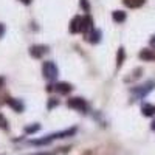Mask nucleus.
Masks as SVG:
<instances>
[{
    "mask_svg": "<svg viewBox=\"0 0 155 155\" xmlns=\"http://www.w3.org/2000/svg\"><path fill=\"white\" fill-rule=\"evenodd\" d=\"M124 62V48L118 50V56H116V67H121Z\"/></svg>",
    "mask_w": 155,
    "mask_h": 155,
    "instance_id": "14",
    "label": "nucleus"
},
{
    "mask_svg": "<svg viewBox=\"0 0 155 155\" xmlns=\"http://www.w3.org/2000/svg\"><path fill=\"white\" fill-rule=\"evenodd\" d=\"M39 129H41V126H39V124H34V126H30V127H27L25 130H27V134H33V132H37Z\"/></svg>",
    "mask_w": 155,
    "mask_h": 155,
    "instance_id": "16",
    "label": "nucleus"
},
{
    "mask_svg": "<svg viewBox=\"0 0 155 155\" xmlns=\"http://www.w3.org/2000/svg\"><path fill=\"white\" fill-rule=\"evenodd\" d=\"M47 45H33L30 48V54L34 58V59H41L45 53H47Z\"/></svg>",
    "mask_w": 155,
    "mask_h": 155,
    "instance_id": "4",
    "label": "nucleus"
},
{
    "mask_svg": "<svg viewBox=\"0 0 155 155\" xmlns=\"http://www.w3.org/2000/svg\"><path fill=\"white\" fill-rule=\"evenodd\" d=\"M87 155H90V153H87Z\"/></svg>",
    "mask_w": 155,
    "mask_h": 155,
    "instance_id": "23",
    "label": "nucleus"
},
{
    "mask_svg": "<svg viewBox=\"0 0 155 155\" xmlns=\"http://www.w3.org/2000/svg\"><path fill=\"white\" fill-rule=\"evenodd\" d=\"M54 87V90L58 93H62V95H67V93H70L71 92V85L68 84V82H58L56 85H53Z\"/></svg>",
    "mask_w": 155,
    "mask_h": 155,
    "instance_id": "7",
    "label": "nucleus"
},
{
    "mask_svg": "<svg viewBox=\"0 0 155 155\" xmlns=\"http://www.w3.org/2000/svg\"><path fill=\"white\" fill-rule=\"evenodd\" d=\"M153 85H155V81H150V82H146V84H143V85H140L138 88L134 90V92L138 95V98H143L146 93H149L150 90L153 88Z\"/></svg>",
    "mask_w": 155,
    "mask_h": 155,
    "instance_id": "5",
    "label": "nucleus"
},
{
    "mask_svg": "<svg viewBox=\"0 0 155 155\" xmlns=\"http://www.w3.org/2000/svg\"><path fill=\"white\" fill-rule=\"evenodd\" d=\"M42 73L45 76V79L48 81H54L56 78H58V67H56V64L54 62H51V61H47L44 64V67H42Z\"/></svg>",
    "mask_w": 155,
    "mask_h": 155,
    "instance_id": "2",
    "label": "nucleus"
},
{
    "mask_svg": "<svg viewBox=\"0 0 155 155\" xmlns=\"http://www.w3.org/2000/svg\"><path fill=\"white\" fill-rule=\"evenodd\" d=\"M79 31H82V17L76 16V17H73V20L70 22V33L76 34V33H79Z\"/></svg>",
    "mask_w": 155,
    "mask_h": 155,
    "instance_id": "6",
    "label": "nucleus"
},
{
    "mask_svg": "<svg viewBox=\"0 0 155 155\" xmlns=\"http://www.w3.org/2000/svg\"><path fill=\"white\" fill-rule=\"evenodd\" d=\"M141 112H143L144 116H153L155 115V106L153 104H143Z\"/></svg>",
    "mask_w": 155,
    "mask_h": 155,
    "instance_id": "9",
    "label": "nucleus"
},
{
    "mask_svg": "<svg viewBox=\"0 0 155 155\" xmlns=\"http://www.w3.org/2000/svg\"><path fill=\"white\" fill-rule=\"evenodd\" d=\"M68 107H71L78 112H85L87 110V102L82 98H71V99H68Z\"/></svg>",
    "mask_w": 155,
    "mask_h": 155,
    "instance_id": "3",
    "label": "nucleus"
},
{
    "mask_svg": "<svg viewBox=\"0 0 155 155\" xmlns=\"http://www.w3.org/2000/svg\"><path fill=\"white\" fill-rule=\"evenodd\" d=\"M112 17H113V20H115V22L121 23V22H124V20H126V12H124V11H113Z\"/></svg>",
    "mask_w": 155,
    "mask_h": 155,
    "instance_id": "12",
    "label": "nucleus"
},
{
    "mask_svg": "<svg viewBox=\"0 0 155 155\" xmlns=\"http://www.w3.org/2000/svg\"><path fill=\"white\" fill-rule=\"evenodd\" d=\"M88 37H90L88 41L92 42V44H98V42L101 41V31H99V30H93L92 33L88 34Z\"/></svg>",
    "mask_w": 155,
    "mask_h": 155,
    "instance_id": "11",
    "label": "nucleus"
},
{
    "mask_svg": "<svg viewBox=\"0 0 155 155\" xmlns=\"http://www.w3.org/2000/svg\"><path fill=\"white\" fill-rule=\"evenodd\" d=\"M81 6L82 8H85V11H88L90 8H88V3H87V0H81Z\"/></svg>",
    "mask_w": 155,
    "mask_h": 155,
    "instance_id": "17",
    "label": "nucleus"
},
{
    "mask_svg": "<svg viewBox=\"0 0 155 155\" xmlns=\"http://www.w3.org/2000/svg\"><path fill=\"white\" fill-rule=\"evenodd\" d=\"M3 85V79H2V78H0V87H2Z\"/></svg>",
    "mask_w": 155,
    "mask_h": 155,
    "instance_id": "22",
    "label": "nucleus"
},
{
    "mask_svg": "<svg viewBox=\"0 0 155 155\" xmlns=\"http://www.w3.org/2000/svg\"><path fill=\"white\" fill-rule=\"evenodd\" d=\"M150 45H152V47H155V36L150 39Z\"/></svg>",
    "mask_w": 155,
    "mask_h": 155,
    "instance_id": "20",
    "label": "nucleus"
},
{
    "mask_svg": "<svg viewBox=\"0 0 155 155\" xmlns=\"http://www.w3.org/2000/svg\"><path fill=\"white\" fill-rule=\"evenodd\" d=\"M152 130L155 132V120H153V123H152Z\"/></svg>",
    "mask_w": 155,
    "mask_h": 155,
    "instance_id": "21",
    "label": "nucleus"
},
{
    "mask_svg": "<svg viewBox=\"0 0 155 155\" xmlns=\"http://www.w3.org/2000/svg\"><path fill=\"white\" fill-rule=\"evenodd\" d=\"M0 129H3V130H6L8 129V121H6V118L0 113Z\"/></svg>",
    "mask_w": 155,
    "mask_h": 155,
    "instance_id": "15",
    "label": "nucleus"
},
{
    "mask_svg": "<svg viewBox=\"0 0 155 155\" xmlns=\"http://www.w3.org/2000/svg\"><path fill=\"white\" fill-rule=\"evenodd\" d=\"M74 132H76V127L67 129V130H62V132H54V134H51V135H48V137L39 138V140H33V141H31V144H36V146L50 144L51 141H54V140H61V138H67V137H71Z\"/></svg>",
    "mask_w": 155,
    "mask_h": 155,
    "instance_id": "1",
    "label": "nucleus"
},
{
    "mask_svg": "<svg viewBox=\"0 0 155 155\" xmlns=\"http://www.w3.org/2000/svg\"><path fill=\"white\" fill-rule=\"evenodd\" d=\"M124 3L129 8H140L141 5L144 3V0H124Z\"/></svg>",
    "mask_w": 155,
    "mask_h": 155,
    "instance_id": "13",
    "label": "nucleus"
},
{
    "mask_svg": "<svg viewBox=\"0 0 155 155\" xmlns=\"http://www.w3.org/2000/svg\"><path fill=\"white\" fill-rule=\"evenodd\" d=\"M6 104L9 106V107H12L16 112H22L23 110V104L19 101V99H14V98H8V101H6Z\"/></svg>",
    "mask_w": 155,
    "mask_h": 155,
    "instance_id": "8",
    "label": "nucleus"
},
{
    "mask_svg": "<svg viewBox=\"0 0 155 155\" xmlns=\"http://www.w3.org/2000/svg\"><path fill=\"white\" fill-rule=\"evenodd\" d=\"M5 34V25L3 23H0V37H2Z\"/></svg>",
    "mask_w": 155,
    "mask_h": 155,
    "instance_id": "18",
    "label": "nucleus"
},
{
    "mask_svg": "<svg viewBox=\"0 0 155 155\" xmlns=\"http://www.w3.org/2000/svg\"><path fill=\"white\" fill-rule=\"evenodd\" d=\"M140 58L143 59V61H153L155 59V53H153L152 50H141Z\"/></svg>",
    "mask_w": 155,
    "mask_h": 155,
    "instance_id": "10",
    "label": "nucleus"
},
{
    "mask_svg": "<svg viewBox=\"0 0 155 155\" xmlns=\"http://www.w3.org/2000/svg\"><path fill=\"white\" fill-rule=\"evenodd\" d=\"M19 2H22V3H25V5H30L31 0H19Z\"/></svg>",
    "mask_w": 155,
    "mask_h": 155,
    "instance_id": "19",
    "label": "nucleus"
}]
</instances>
